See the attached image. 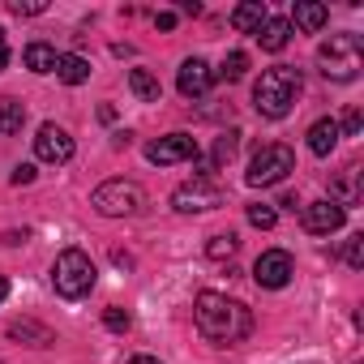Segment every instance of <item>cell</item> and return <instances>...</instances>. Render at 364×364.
I'll list each match as a JSON object with an SVG mask.
<instances>
[{
    "label": "cell",
    "mask_w": 364,
    "mask_h": 364,
    "mask_svg": "<svg viewBox=\"0 0 364 364\" xmlns=\"http://www.w3.org/2000/svg\"><path fill=\"white\" fill-rule=\"evenodd\" d=\"M193 321H198L202 338H210L219 347H232V343L253 334V313L223 291H202L193 300Z\"/></svg>",
    "instance_id": "obj_1"
},
{
    "label": "cell",
    "mask_w": 364,
    "mask_h": 364,
    "mask_svg": "<svg viewBox=\"0 0 364 364\" xmlns=\"http://www.w3.org/2000/svg\"><path fill=\"white\" fill-rule=\"evenodd\" d=\"M296 95H300V69L291 65H274L257 77L253 86V107L266 116V120H283L291 107H296Z\"/></svg>",
    "instance_id": "obj_2"
},
{
    "label": "cell",
    "mask_w": 364,
    "mask_h": 364,
    "mask_svg": "<svg viewBox=\"0 0 364 364\" xmlns=\"http://www.w3.org/2000/svg\"><path fill=\"white\" fill-rule=\"evenodd\" d=\"M317 65L330 82H351L364 65V43L360 35H330L321 48H317Z\"/></svg>",
    "instance_id": "obj_3"
},
{
    "label": "cell",
    "mask_w": 364,
    "mask_h": 364,
    "mask_svg": "<svg viewBox=\"0 0 364 364\" xmlns=\"http://www.w3.org/2000/svg\"><path fill=\"white\" fill-rule=\"evenodd\" d=\"M52 287H56V296H65V300L90 296V287H95V262H90L82 249H65V253L56 257V266H52Z\"/></svg>",
    "instance_id": "obj_4"
},
{
    "label": "cell",
    "mask_w": 364,
    "mask_h": 364,
    "mask_svg": "<svg viewBox=\"0 0 364 364\" xmlns=\"http://www.w3.org/2000/svg\"><path fill=\"white\" fill-rule=\"evenodd\" d=\"M90 206L107 219H129V215H141L146 206V189L133 185V180H103V185L95 189Z\"/></svg>",
    "instance_id": "obj_5"
},
{
    "label": "cell",
    "mask_w": 364,
    "mask_h": 364,
    "mask_svg": "<svg viewBox=\"0 0 364 364\" xmlns=\"http://www.w3.org/2000/svg\"><path fill=\"white\" fill-rule=\"evenodd\" d=\"M291 171H296V154H291V146L274 141V146H262V150L253 154L245 180H249L253 189H266V185H279V180H287Z\"/></svg>",
    "instance_id": "obj_6"
},
{
    "label": "cell",
    "mask_w": 364,
    "mask_h": 364,
    "mask_svg": "<svg viewBox=\"0 0 364 364\" xmlns=\"http://www.w3.org/2000/svg\"><path fill=\"white\" fill-rule=\"evenodd\" d=\"M171 206L180 215H202V210H219L223 206V189L215 185V180L206 171H198L193 180H185L176 193H171Z\"/></svg>",
    "instance_id": "obj_7"
},
{
    "label": "cell",
    "mask_w": 364,
    "mask_h": 364,
    "mask_svg": "<svg viewBox=\"0 0 364 364\" xmlns=\"http://www.w3.org/2000/svg\"><path fill=\"white\" fill-rule=\"evenodd\" d=\"M291 274H296V266H291V253H283V249H270V253H262V257L253 262V279H257V287L279 291V287L291 283Z\"/></svg>",
    "instance_id": "obj_8"
},
{
    "label": "cell",
    "mask_w": 364,
    "mask_h": 364,
    "mask_svg": "<svg viewBox=\"0 0 364 364\" xmlns=\"http://www.w3.org/2000/svg\"><path fill=\"white\" fill-rule=\"evenodd\" d=\"M146 159L150 163H185V159H198V141L189 137V133H167V137H159V141H150L146 146Z\"/></svg>",
    "instance_id": "obj_9"
},
{
    "label": "cell",
    "mask_w": 364,
    "mask_h": 364,
    "mask_svg": "<svg viewBox=\"0 0 364 364\" xmlns=\"http://www.w3.org/2000/svg\"><path fill=\"white\" fill-rule=\"evenodd\" d=\"M35 154L43 163H69L73 159V137L60 129V124H43L39 137H35Z\"/></svg>",
    "instance_id": "obj_10"
},
{
    "label": "cell",
    "mask_w": 364,
    "mask_h": 364,
    "mask_svg": "<svg viewBox=\"0 0 364 364\" xmlns=\"http://www.w3.org/2000/svg\"><path fill=\"white\" fill-rule=\"evenodd\" d=\"M347 223V210L343 206H334L330 198L326 202H309L304 206V232H313V236H330V232H338Z\"/></svg>",
    "instance_id": "obj_11"
},
{
    "label": "cell",
    "mask_w": 364,
    "mask_h": 364,
    "mask_svg": "<svg viewBox=\"0 0 364 364\" xmlns=\"http://www.w3.org/2000/svg\"><path fill=\"white\" fill-rule=\"evenodd\" d=\"M176 86H180V95H185V99H202V95L215 86V73H210L206 60L189 56L185 65H180V73H176Z\"/></svg>",
    "instance_id": "obj_12"
},
{
    "label": "cell",
    "mask_w": 364,
    "mask_h": 364,
    "mask_svg": "<svg viewBox=\"0 0 364 364\" xmlns=\"http://www.w3.org/2000/svg\"><path fill=\"white\" fill-rule=\"evenodd\" d=\"M330 202H334V206H343V210L360 202V167H355V163H351V167H343V176L330 185Z\"/></svg>",
    "instance_id": "obj_13"
},
{
    "label": "cell",
    "mask_w": 364,
    "mask_h": 364,
    "mask_svg": "<svg viewBox=\"0 0 364 364\" xmlns=\"http://www.w3.org/2000/svg\"><path fill=\"white\" fill-rule=\"evenodd\" d=\"M266 5H262V0H249V5H236L232 9V26L240 31V35H257L262 26H266Z\"/></svg>",
    "instance_id": "obj_14"
},
{
    "label": "cell",
    "mask_w": 364,
    "mask_h": 364,
    "mask_svg": "<svg viewBox=\"0 0 364 364\" xmlns=\"http://www.w3.org/2000/svg\"><path fill=\"white\" fill-rule=\"evenodd\" d=\"M291 26H300V31H321L326 22H330V9L326 5H317V0H300V5L291 9V18H287Z\"/></svg>",
    "instance_id": "obj_15"
},
{
    "label": "cell",
    "mask_w": 364,
    "mask_h": 364,
    "mask_svg": "<svg viewBox=\"0 0 364 364\" xmlns=\"http://www.w3.org/2000/svg\"><path fill=\"white\" fill-rule=\"evenodd\" d=\"M257 43H262L266 52H283V48L291 43V22H287V18H266V26L257 31Z\"/></svg>",
    "instance_id": "obj_16"
},
{
    "label": "cell",
    "mask_w": 364,
    "mask_h": 364,
    "mask_svg": "<svg viewBox=\"0 0 364 364\" xmlns=\"http://www.w3.org/2000/svg\"><path fill=\"white\" fill-rule=\"evenodd\" d=\"M338 137H343V133H338V124L326 116V120H317V124L309 129V150H313L317 159H326V154L338 146Z\"/></svg>",
    "instance_id": "obj_17"
},
{
    "label": "cell",
    "mask_w": 364,
    "mask_h": 364,
    "mask_svg": "<svg viewBox=\"0 0 364 364\" xmlns=\"http://www.w3.org/2000/svg\"><path fill=\"white\" fill-rule=\"evenodd\" d=\"M52 73H56L65 86H82V82L90 77V60H82V56L69 52V56H56V69H52Z\"/></svg>",
    "instance_id": "obj_18"
},
{
    "label": "cell",
    "mask_w": 364,
    "mask_h": 364,
    "mask_svg": "<svg viewBox=\"0 0 364 364\" xmlns=\"http://www.w3.org/2000/svg\"><path fill=\"white\" fill-rule=\"evenodd\" d=\"M22 124H26V107H22V99H0V137L22 133Z\"/></svg>",
    "instance_id": "obj_19"
},
{
    "label": "cell",
    "mask_w": 364,
    "mask_h": 364,
    "mask_svg": "<svg viewBox=\"0 0 364 364\" xmlns=\"http://www.w3.org/2000/svg\"><path fill=\"white\" fill-rule=\"evenodd\" d=\"M129 90H133L141 103H159V95H163L159 77H154V73H146V69H133V73H129Z\"/></svg>",
    "instance_id": "obj_20"
},
{
    "label": "cell",
    "mask_w": 364,
    "mask_h": 364,
    "mask_svg": "<svg viewBox=\"0 0 364 364\" xmlns=\"http://www.w3.org/2000/svg\"><path fill=\"white\" fill-rule=\"evenodd\" d=\"M9 338H31V347H48V343H56L52 330L39 326V321H14V326H9Z\"/></svg>",
    "instance_id": "obj_21"
},
{
    "label": "cell",
    "mask_w": 364,
    "mask_h": 364,
    "mask_svg": "<svg viewBox=\"0 0 364 364\" xmlns=\"http://www.w3.org/2000/svg\"><path fill=\"white\" fill-rule=\"evenodd\" d=\"M22 60H26V69H31V73H52V69H56V52H52L48 43H31Z\"/></svg>",
    "instance_id": "obj_22"
},
{
    "label": "cell",
    "mask_w": 364,
    "mask_h": 364,
    "mask_svg": "<svg viewBox=\"0 0 364 364\" xmlns=\"http://www.w3.org/2000/svg\"><path fill=\"white\" fill-rule=\"evenodd\" d=\"M245 69H249V56H245V52H232V56H223L219 77H223V82H240V77H245Z\"/></svg>",
    "instance_id": "obj_23"
},
{
    "label": "cell",
    "mask_w": 364,
    "mask_h": 364,
    "mask_svg": "<svg viewBox=\"0 0 364 364\" xmlns=\"http://www.w3.org/2000/svg\"><path fill=\"white\" fill-rule=\"evenodd\" d=\"M236 146H240V133H236V129L223 133L219 146H215V163H232V159H236Z\"/></svg>",
    "instance_id": "obj_24"
},
{
    "label": "cell",
    "mask_w": 364,
    "mask_h": 364,
    "mask_svg": "<svg viewBox=\"0 0 364 364\" xmlns=\"http://www.w3.org/2000/svg\"><path fill=\"white\" fill-rule=\"evenodd\" d=\"M249 223L262 228V232H270V228L279 223V210H274V206H249Z\"/></svg>",
    "instance_id": "obj_25"
},
{
    "label": "cell",
    "mask_w": 364,
    "mask_h": 364,
    "mask_svg": "<svg viewBox=\"0 0 364 364\" xmlns=\"http://www.w3.org/2000/svg\"><path fill=\"white\" fill-rule=\"evenodd\" d=\"M236 249H240V240H236L232 232H228V236H215V240L206 245V253H210V257H232Z\"/></svg>",
    "instance_id": "obj_26"
},
{
    "label": "cell",
    "mask_w": 364,
    "mask_h": 364,
    "mask_svg": "<svg viewBox=\"0 0 364 364\" xmlns=\"http://www.w3.org/2000/svg\"><path fill=\"white\" fill-rule=\"evenodd\" d=\"M343 257H347V266H355V270H360V266H364V236H351V240H347V249H343Z\"/></svg>",
    "instance_id": "obj_27"
},
{
    "label": "cell",
    "mask_w": 364,
    "mask_h": 364,
    "mask_svg": "<svg viewBox=\"0 0 364 364\" xmlns=\"http://www.w3.org/2000/svg\"><path fill=\"white\" fill-rule=\"evenodd\" d=\"M103 326L116 330V334H124V330H129V313H124V309H107V313H103Z\"/></svg>",
    "instance_id": "obj_28"
},
{
    "label": "cell",
    "mask_w": 364,
    "mask_h": 364,
    "mask_svg": "<svg viewBox=\"0 0 364 364\" xmlns=\"http://www.w3.org/2000/svg\"><path fill=\"white\" fill-rule=\"evenodd\" d=\"M334 124H338V133L355 137V133H360V112H355V107H347V112H343V120H334Z\"/></svg>",
    "instance_id": "obj_29"
},
{
    "label": "cell",
    "mask_w": 364,
    "mask_h": 364,
    "mask_svg": "<svg viewBox=\"0 0 364 364\" xmlns=\"http://www.w3.org/2000/svg\"><path fill=\"white\" fill-rule=\"evenodd\" d=\"M31 180H35V167H31V163L14 167V185H31Z\"/></svg>",
    "instance_id": "obj_30"
},
{
    "label": "cell",
    "mask_w": 364,
    "mask_h": 364,
    "mask_svg": "<svg viewBox=\"0 0 364 364\" xmlns=\"http://www.w3.org/2000/svg\"><path fill=\"white\" fill-rule=\"evenodd\" d=\"M154 26H159V31H171V26H176V14H159Z\"/></svg>",
    "instance_id": "obj_31"
},
{
    "label": "cell",
    "mask_w": 364,
    "mask_h": 364,
    "mask_svg": "<svg viewBox=\"0 0 364 364\" xmlns=\"http://www.w3.org/2000/svg\"><path fill=\"white\" fill-rule=\"evenodd\" d=\"M14 14H18V18H22V14H43V5H22V0H18Z\"/></svg>",
    "instance_id": "obj_32"
},
{
    "label": "cell",
    "mask_w": 364,
    "mask_h": 364,
    "mask_svg": "<svg viewBox=\"0 0 364 364\" xmlns=\"http://www.w3.org/2000/svg\"><path fill=\"white\" fill-rule=\"evenodd\" d=\"M9 65V43H5V31H0V69Z\"/></svg>",
    "instance_id": "obj_33"
},
{
    "label": "cell",
    "mask_w": 364,
    "mask_h": 364,
    "mask_svg": "<svg viewBox=\"0 0 364 364\" xmlns=\"http://www.w3.org/2000/svg\"><path fill=\"white\" fill-rule=\"evenodd\" d=\"M129 364H163V360H154V355H133Z\"/></svg>",
    "instance_id": "obj_34"
},
{
    "label": "cell",
    "mask_w": 364,
    "mask_h": 364,
    "mask_svg": "<svg viewBox=\"0 0 364 364\" xmlns=\"http://www.w3.org/2000/svg\"><path fill=\"white\" fill-rule=\"evenodd\" d=\"M5 296H9V279L0 274V304H5Z\"/></svg>",
    "instance_id": "obj_35"
}]
</instances>
